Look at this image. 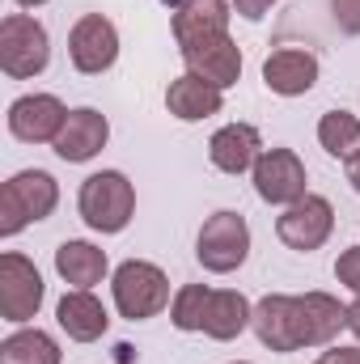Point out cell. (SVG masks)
Instances as JSON below:
<instances>
[{
    "label": "cell",
    "instance_id": "1",
    "mask_svg": "<svg viewBox=\"0 0 360 364\" xmlns=\"http://www.w3.org/2000/svg\"><path fill=\"white\" fill-rule=\"evenodd\" d=\"M255 335L271 352H297V348H322L348 326V309L331 292H305V296H263L255 305Z\"/></svg>",
    "mask_w": 360,
    "mask_h": 364
},
{
    "label": "cell",
    "instance_id": "2",
    "mask_svg": "<svg viewBox=\"0 0 360 364\" xmlns=\"http://www.w3.org/2000/svg\"><path fill=\"white\" fill-rule=\"evenodd\" d=\"M60 203V186L47 170H21L0 186V233L13 237L34 220H47Z\"/></svg>",
    "mask_w": 360,
    "mask_h": 364
},
{
    "label": "cell",
    "instance_id": "3",
    "mask_svg": "<svg viewBox=\"0 0 360 364\" xmlns=\"http://www.w3.org/2000/svg\"><path fill=\"white\" fill-rule=\"evenodd\" d=\"M77 208H81V220L90 229H97V233H123L132 212H136V191H132V182L123 178L119 170H102V174H90L81 182Z\"/></svg>",
    "mask_w": 360,
    "mask_h": 364
},
{
    "label": "cell",
    "instance_id": "4",
    "mask_svg": "<svg viewBox=\"0 0 360 364\" xmlns=\"http://www.w3.org/2000/svg\"><path fill=\"white\" fill-rule=\"evenodd\" d=\"M110 292H115V309L127 322H144V318H153V314H162L170 305V279H166V272L153 267V263H140V259H127V263L115 267Z\"/></svg>",
    "mask_w": 360,
    "mask_h": 364
},
{
    "label": "cell",
    "instance_id": "5",
    "mask_svg": "<svg viewBox=\"0 0 360 364\" xmlns=\"http://www.w3.org/2000/svg\"><path fill=\"white\" fill-rule=\"evenodd\" d=\"M250 255V225L242 212H212L199 229L195 242V259L203 263V272L229 275L238 272Z\"/></svg>",
    "mask_w": 360,
    "mask_h": 364
},
{
    "label": "cell",
    "instance_id": "6",
    "mask_svg": "<svg viewBox=\"0 0 360 364\" xmlns=\"http://www.w3.org/2000/svg\"><path fill=\"white\" fill-rule=\"evenodd\" d=\"M47 60H51L47 30L26 13H9L0 21V68L13 81H26V77H38Z\"/></svg>",
    "mask_w": 360,
    "mask_h": 364
},
{
    "label": "cell",
    "instance_id": "7",
    "mask_svg": "<svg viewBox=\"0 0 360 364\" xmlns=\"http://www.w3.org/2000/svg\"><path fill=\"white\" fill-rule=\"evenodd\" d=\"M331 229H335V208H331V199H322V195H305V199L288 203L284 216L275 220L280 242H284L288 250H301V255L318 250V246L331 237Z\"/></svg>",
    "mask_w": 360,
    "mask_h": 364
},
{
    "label": "cell",
    "instance_id": "8",
    "mask_svg": "<svg viewBox=\"0 0 360 364\" xmlns=\"http://www.w3.org/2000/svg\"><path fill=\"white\" fill-rule=\"evenodd\" d=\"M43 305V275L26 255H0V314L4 322H30Z\"/></svg>",
    "mask_w": 360,
    "mask_h": 364
},
{
    "label": "cell",
    "instance_id": "9",
    "mask_svg": "<svg viewBox=\"0 0 360 364\" xmlns=\"http://www.w3.org/2000/svg\"><path fill=\"white\" fill-rule=\"evenodd\" d=\"M64 123H68V110L55 93H26L9 106V132L26 144H55Z\"/></svg>",
    "mask_w": 360,
    "mask_h": 364
},
{
    "label": "cell",
    "instance_id": "10",
    "mask_svg": "<svg viewBox=\"0 0 360 364\" xmlns=\"http://www.w3.org/2000/svg\"><path fill=\"white\" fill-rule=\"evenodd\" d=\"M255 191L263 203H297L305 199V166L292 149H263L255 161Z\"/></svg>",
    "mask_w": 360,
    "mask_h": 364
},
{
    "label": "cell",
    "instance_id": "11",
    "mask_svg": "<svg viewBox=\"0 0 360 364\" xmlns=\"http://www.w3.org/2000/svg\"><path fill=\"white\" fill-rule=\"evenodd\" d=\"M68 55H73V68L85 77L106 73L119 60V30L102 13H85L68 34Z\"/></svg>",
    "mask_w": 360,
    "mask_h": 364
},
{
    "label": "cell",
    "instance_id": "12",
    "mask_svg": "<svg viewBox=\"0 0 360 364\" xmlns=\"http://www.w3.org/2000/svg\"><path fill=\"white\" fill-rule=\"evenodd\" d=\"M179 51H182L186 73L212 81L216 90H229V85H238V77H242V51H238V43H233L229 34H212V38L182 43Z\"/></svg>",
    "mask_w": 360,
    "mask_h": 364
},
{
    "label": "cell",
    "instance_id": "13",
    "mask_svg": "<svg viewBox=\"0 0 360 364\" xmlns=\"http://www.w3.org/2000/svg\"><path fill=\"white\" fill-rule=\"evenodd\" d=\"M106 140H110L106 114H97L93 106H81V110H68V123H64V132L55 136V153H60L64 161L81 166V161H90V157H97V153L106 149Z\"/></svg>",
    "mask_w": 360,
    "mask_h": 364
},
{
    "label": "cell",
    "instance_id": "14",
    "mask_svg": "<svg viewBox=\"0 0 360 364\" xmlns=\"http://www.w3.org/2000/svg\"><path fill=\"white\" fill-rule=\"evenodd\" d=\"M263 81L280 97H301L318 81V60L309 51H301V47H280L263 60Z\"/></svg>",
    "mask_w": 360,
    "mask_h": 364
},
{
    "label": "cell",
    "instance_id": "15",
    "mask_svg": "<svg viewBox=\"0 0 360 364\" xmlns=\"http://www.w3.org/2000/svg\"><path fill=\"white\" fill-rule=\"evenodd\" d=\"M259 153H263V136H259V127H250V123H229V127H221V132L208 140V157H212V166L225 170V174H246V170H255Z\"/></svg>",
    "mask_w": 360,
    "mask_h": 364
},
{
    "label": "cell",
    "instance_id": "16",
    "mask_svg": "<svg viewBox=\"0 0 360 364\" xmlns=\"http://www.w3.org/2000/svg\"><path fill=\"white\" fill-rule=\"evenodd\" d=\"M166 106H170V114L182 119V123H199V119L221 114L225 90H216L212 81H203V77H195V73H182L179 81L166 90Z\"/></svg>",
    "mask_w": 360,
    "mask_h": 364
},
{
    "label": "cell",
    "instance_id": "17",
    "mask_svg": "<svg viewBox=\"0 0 360 364\" xmlns=\"http://www.w3.org/2000/svg\"><path fill=\"white\" fill-rule=\"evenodd\" d=\"M55 318H60V326L68 331V339H77V343H93V339H102L106 326H110L106 305L93 296L90 288H73V292H64V301L55 305Z\"/></svg>",
    "mask_w": 360,
    "mask_h": 364
},
{
    "label": "cell",
    "instance_id": "18",
    "mask_svg": "<svg viewBox=\"0 0 360 364\" xmlns=\"http://www.w3.org/2000/svg\"><path fill=\"white\" fill-rule=\"evenodd\" d=\"M212 34H229V4L225 0H179L174 4V38L195 43V38H212Z\"/></svg>",
    "mask_w": 360,
    "mask_h": 364
},
{
    "label": "cell",
    "instance_id": "19",
    "mask_svg": "<svg viewBox=\"0 0 360 364\" xmlns=\"http://www.w3.org/2000/svg\"><path fill=\"white\" fill-rule=\"evenodd\" d=\"M250 322H255V309H250V301L242 292L221 288V292L208 296V309H203V335L208 339H221V343L225 339H238Z\"/></svg>",
    "mask_w": 360,
    "mask_h": 364
},
{
    "label": "cell",
    "instance_id": "20",
    "mask_svg": "<svg viewBox=\"0 0 360 364\" xmlns=\"http://www.w3.org/2000/svg\"><path fill=\"white\" fill-rule=\"evenodd\" d=\"M55 272L73 288H93L106 275V250H97L90 242H64L55 250Z\"/></svg>",
    "mask_w": 360,
    "mask_h": 364
},
{
    "label": "cell",
    "instance_id": "21",
    "mask_svg": "<svg viewBox=\"0 0 360 364\" xmlns=\"http://www.w3.org/2000/svg\"><path fill=\"white\" fill-rule=\"evenodd\" d=\"M64 352L47 331H17L0 343V364H60Z\"/></svg>",
    "mask_w": 360,
    "mask_h": 364
},
{
    "label": "cell",
    "instance_id": "22",
    "mask_svg": "<svg viewBox=\"0 0 360 364\" xmlns=\"http://www.w3.org/2000/svg\"><path fill=\"white\" fill-rule=\"evenodd\" d=\"M318 144L331 153V157H356L360 153V119L352 110H327L318 119Z\"/></svg>",
    "mask_w": 360,
    "mask_h": 364
},
{
    "label": "cell",
    "instance_id": "23",
    "mask_svg": "<svg viewBox=\"0 0 360 364\" xmlns=\"http://www.w3.org/2000/svg\"><path fill=\"white\" fill-rule=\"evenodd\" d=\"M212 288L208 284H182L170 301V318L179 331H203V309H208Z\"/></svg>",
    "mask_w": 360,
    "mask_h": 364
},
{
    "label": "cell",
    "instance_id": "24",
    "mask_svg": "<svg viewBox=\"0 0 360 364\" xmlns=\"http://www.w3.org/2000/svg\"><path fill=\"white\" fill-rule=\"evenodd\" d=\"M335 275H339V284H348L352 292L360 296V246H348L344 255H339V263H335Z\"/></svg>",
    "mask_w": 360,
    "mask_h": 364
},
{
    "label": "cell",
    "instance_id": "25",
    "mask_svg": "<svg viewBox=\"0 0 360 364\" xmlns=\"http://www.w3.org/2000/svg\"><path fill=\"white\" fill-rule=\"evenodd\" d=\"M331 13L344 34H360V0H331Z\"/></svg>",
    "mask_w": 360,
    "mask_h": 364
},
{
    "label": "cell",
    "instance_id": "26",
    "mask_svg": "<svg viewBox=\"0 0 360 364\" xmlns=\"http://www.w3.org/2000/svg\"><path fill=\"white\" fill-rule=\"evenodd\" d=\"M271 4H275V0H233V9H238L246 21H259V17L268 13Z\"/></svg>",
    "mask_w": 360,
    "mask_h": 364
},
{
    "label": "cell",
    "instance_id": "27",
    "mask_svg": "<svg viewBox=\"0 0 360 364\" xmlns=\"http://www.w3.org/2000/svg\"><path fill=\"white\" fill-rule=\"evenodd\" d=\"M318 364H360V352L356 348H331V352H322Z\"/></svg>",
    "mask_w": 360,
    "mask_h": 364
},
{
    "label": "cell",
    "instance_id": "28",
    "mask_svg": "<svg viewBox=\"0 0 360 364\" xmlns=\"http://www.w3.org/2000/svg\"><path fill=\"white\" fill-rule=\"evenodd\" d=\"M348 331H352V335L360 339V296L352 301V305H348Z\"/></svg>",
    "mask_w": 360,
    "mask_h": 364
},
{
    "label": "cell",
    "instance_id": "29",
    "mask_svg": "<svg viewBox=\"0 0 360 364\" xmlns=\"http://www.w3.org/2000/svg\"><path fill=\"white\" fill-rule=\"evenodd\" d=\"M348 182L360 191V153H356V157H348Z\"/></svg>",
    "mask_w": 360,
    "mask_h": 364
},
{
    "label": "cell",
    "instance_id": "30",
    "mask_svg": "<svg viewBox=\"0 0 360 364\" xmlns=\"http://www.w3.org/2000/svg\"><path fill=\"white\" fill-rule=\"evenodd\" d=\"M21 9H38V4H47V0H17Z\"/></svg>",
    "mask_w": 360,
    "mask_h": 364
}]
</instances>
